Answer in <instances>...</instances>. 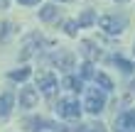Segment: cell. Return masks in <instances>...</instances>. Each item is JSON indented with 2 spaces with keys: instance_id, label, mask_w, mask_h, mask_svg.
<instances>
[{
  "instance_id": "1",
  "label": "cell",
  "mask_w": 135,
  "mask_h": 132,
  "mask_svg": "<svg viewBox=\"0 0 135 132\" xmlns=\"http://www.w3.org/2000/svg\"><path fill=\"white\" fill-rule=\"evenodd\" d=\"M101 29H106L108 34H120L125 27H128V17L125 15H103L98 20Z\"/></svg>"
},
{
  "instance_id": "2",
  "label": "cell",
  "mask_w": 135,
  "mask_h": 132,
  "mask_svg": "<svg viewBox=\"0 0 135 132\" xmlns=\"http://www.w3.org/2000/svg\"><path fill=\"white\" fill-rule=\"evenodd\" d=\"M22 127L30 130V132H37V130H57V132H69L66 127L57 125V122L47 120V118H39V115H35V118H25L22 120Z\"/></svg>"
},
{
  "instance_id": "3",
  "label": "cell",
  "mask_w": 135,
  "mask_h": 132,
  "mask_svg": "<svg viewBox=\"0 0 135 132\" xmlns=\"http://www.w3.org/2000/svg\"><path fill=\"white\" fill-rule=\"evenodd\" d=\"M81 108H84V105H79V100L64 98V100H59V103H57V113H59V118L74 120V118H79V115H81Z\"/></svg>"
},
{
  "instance_id": "4",
  "label": "cell",
  "mask_w": 135,
  "mask_h": 132,
  "mask_svg": "<svg viewBox=\"0 0 135 132\" xmlns=\"http://www.w3.org/2000/svg\"><path fill=\"white\" fill-rule=\"evenodd\" d=\"M103 105H106V96H103V91L91 88L89 93H86V103H84V108H86L91 115H98V113L103 110Z\"/></svg>"
},
{
  "instance_id": "5",
  "label": "cell",
  "mask_w": 135,
  "mask_h": 132,
  "mask_svg": "<svg viewBox=\"0 0 135 132\" xmlns=\"http://www.w3.org/2000/svg\"><path fill=\"white\" fill-rule=\"evenodd\" d=\"M42 44H47V42H44L39 34H30L27 39H25V44H22V51H20V56H22V59H30L32 54H37V49H39Z\"/></svg>"
},
{
  "instance_id": "6",
  "label": "cell",
  "mask_w": 135,
  "mask_h": 132,
  "mask_svg": "<svg viewBox=\"0 0 135 132\" xmlns=\"http://www.w3.org/2000/svg\"><path fill=\"white\" fill-rule=\"evenodd\" d=\"M57 78H54V73H39L37 76V88L44 93V96H54V91H57Z\"/></svg>"
},
{
  "instance_id": "7",
  "label": "cell",
  "mask_w": 135,
  "mask_h": 132,
  "mask_svg": "<svg viewBox=\"0 0 135 132\" xmlns=\"http://www.w3.org/2000/svg\"><path fill=\"white\" fill-rule=\"evenodd\" d=\"M135 127V110H125L118 115V120H115V130H133Z\"/></svg>"
},
{
  "instance_id": "8",
  "label": "cell",
  "mask_w": 135,
  "mask_h": 132,
  "mask_svg": "<svg viewBox=\"0 0 135 132\" xmlns=\"http://www.w3.org/2000/svg\"><path fill=\"white\" fill-rule=\"evenodd\" d=\"M37 91L35 88H22L20 91V108H35V103H37Z\"/></svg>"
},
{
  "instance_id": "9",
  "label": "cell",
  "mask_w": 135,
  "mask_h": 132,
  "mask_svg": "<svg viewBox=\"0 0 135 132\" xmlns=\"http://www.w3.org/2000/svg\"><path fill=\"white\" fill-rule=\"evenodd\" d=\"M52 64L66 71V68H71V66H74V56H71L69 51H59V54H54V56H52Z\"/></svg>"
},
{
  "instance_id": "10",
  "label": "cell",
  "mask_w": 135,
  "mask_h": 132,
  "mask_svg": "<svg viewBox=\"0 0 135 132\" xmlns=\"http://www.w3.org/2000/svg\"><path fill=\"white\" fill-rule=\"evenodd\" d=\"M12 105H15V96L12 93H3V96H0V118H7V115H10Z\"/></svg>"
},
{
  "instance_id": "11",
  "label": "cell",
  "mask_w": 135,
  "mask_h": 132,
  "mask_svg": "<svg viewBox=\"0 0 135 132\" xmlns=\"http://www.w3.org/2000/svg\"><path fill=\"white\" fill-rule=\"evenodd\" d=\"M57 17H59L57 5H42V7H39V20H42V22H54Z\"/></svg>"
},
{
  "instance_id": "12",
  "label": "cell",
  "mask_w": 135,
  "mask_h": 132,
  "mask_svg": "<svg viewBox=\"0 0 135 132\" xmlns=\"http://www.w3.org/2000/svg\"><path fill=\"white\" fill-rule=\"evenodd\" d=\"M81 51H84L86 61H93V59H98V56H101V51L96 49V44L89 42V39H84V42H81Z\"/></svg>"
},
{
  "instance_id": "13",
  "label": "cell",
  "mask_w": 135,
  "mask_h": 132,
  "mask_svg": "<svg viewBox=\"0 0 135 132\" xmlns=\"http://www.w3.org/2000/svg\"><path fill=\"white\" fill-rule=\"evenodd\" d=\"M61 88H66V91H81L84 88V81L76 78V76H66V78L61 81Z\"/></svg>"
},
{
  "instance_id": "14",
  "label": "cell",
  "mask_w": 135,
  "mask_h": 132,
  "mask_svg": "<svg viewBox=\"0 0 135 132\" xmlns=\"http://www.w3.org/2000/svg\"><path fill=\"white\" fill-rule=\"evenodd\" d=\"M93 81L101 86V91H113V81H110L106 73H96V76H93Z\"/></svg>"
},
{
  "instance_id": "15",
  "label": "cell",
  "mask_w": 135,
  "mask_h": 132,
  "mask_svg": "<svg viewBox=\"0 0 135 132\" xmlns=\"http://www.w3.org/2000/svg\"><path fill=\"white\" fill-rule=\"evenodd\" d=\"M110 61H113V64H115L118 68H120L123 73H133V64H130V61H125L123 56H118V54H115V56L110 59Z\"/></svg>"
},
{
  "instance_id": "16",
  "label": "cell",
  "mask_w": 135,
  "mask_h": 132,
  "mask_svg": "<svg viewBox=\"0 0 135 132\" xmlns=\"http://www.w3.org/2000/svg\"><path fill=\"white\" fill-rule=\"evenodd\" d=\"M93 22H96V15H93V10H86L81 17L76 20V25H79V27H89V25H93Z\"/></svg>"
},
{
  "instance_id": "17",
  "label": "cell",
  "mask_w": 135,
  "mask_h": 132,
  "mask_svg": "<svg viewBox=\"0 0 135 132\" xmlns=\"http://www.w3.org/2000/svg\"><path fill=\"white\" fill-rule=\"evenodd\" d=\"M12 81H27L30 78V68H17V71H10Z\"/></svg>"
},
{
  "instance_id": "18",
  "label": "cell",
  "mask_w": 135,
  "mask_h": 132,
  "mask_svg": "<svg viewBox=\"0 0 135 132\" xmlns=\"http://www.w3.org/2000/svg\"><path fill=\"white\" fill-rule=\"evenodd\" d=\"M93 76H96V73H93V64H91V61H86V64L81 66V81L84 78H93Z\"/></svg>"
},
{
  "instance_id": "19",
  "label": "cell",
  "mask_w": 135,
  "mask_h": 132,
  "mask_svg": "<svg viewBox=\"0 0 135 132\" xmlns=\"http://www.w3.org/2000/svg\"><path fill=\"white\" fill-rule=\"evenodd\" d=\"M76 29H79L76 22H71V20H69V22H64V32H66L69 37H74V34H76Z\"/></svg>"
},
{
  "instance_id": "20",
  "label": "cell",
  "mask_w": 135,
  "mask_h": 132,
  "mask_svg": "<svg viewBox=\"0 0 135 132\" xmlns=\"http://www.w3.org/2000/svg\"><path fill=\"white\" fill-rule=\"evenodd\" d=\"M0 29H3V32H0V39H7V37H10V32H12V25H10V22H3V27H0Z\"/></svg>"
},
{
  "instance_id": "21",
  "label": "cell",
  "mask_w": 135,
  "mask_h": 132,
  "mask_svg": "<svg viewBox=\"0 0 135 132\" xmlns=\"http://www.w3.org/2000/svg\"><path fill=\"white\" fill-rule=\"evenodd\" d=\"M17 3H20V5H37L39 0H17Z\"/></svg>"
},
{
  "instance_id": "22",
  "label": "cell",
  "mask_w": 135,
  "mask_h": 132,
  "mask_svg": "<svg viewBox=\"0 0 135 132\" xmlns=\"http://www.w3.org/2000/svg\"><path fill=\"white\" fill-rule=\"evenodd\" d=\"M7 5H10V0H0V10H7Z\"/></svg>"
},
{
  "instance_id": "23",
  "label": "cell",
  "mask_w": 135,
  "mask_h": 132,
  "mask_svg": "<svg viewBox=\"0 0 135 132\" xmlns=\"http://www.w3.org/2000/svg\"><path fill=\"white\" fill-rule=\"evenodd\" d=\"M89 132H103V127H101V125H98V127H96V125H91V130H89Z\"/></svg>"
},
{
  "instance_id": "24",
  "label": "cell",
  "mask_w": 135,
  "mask_h": 132,
  "mask_svg": "<svg viewBox=\"0 0 135 132\" xmlns=\"http://www.w3.org/2000/svg\"><path fill=\"white\" fill-rule=\"evenodd\" d=\"M59 3H71V0H59Z\"/></svg>"
},
{
  "instance_id": "25",
  "label": "cell",
  "mask_w": 135,
  "mask_h": 132,
  "mask_svg": "<svg viewBox=\"0 0 135 132\" xmlns=\"http://www.w3.org/2000/svg\"><path fill=\"white\" fill-rule=\"evenodd\" d=\"M115 132H125V130H115Z\"/></svg>"
},
{
  "instance_id": "26",
  "label": "cell",
  "mask_w": 135,
  "mask_h": 132,
  "mask_svg": "<svg viewBox=\"0 0 135 132\" xmlns=\"http://www.w3.org/2000/svg\"><path fill=\"white\" fill-rule=\"evenodd\" d=\"M118 3H125V0H118Z\"/></svg>"
}]
</instances>
